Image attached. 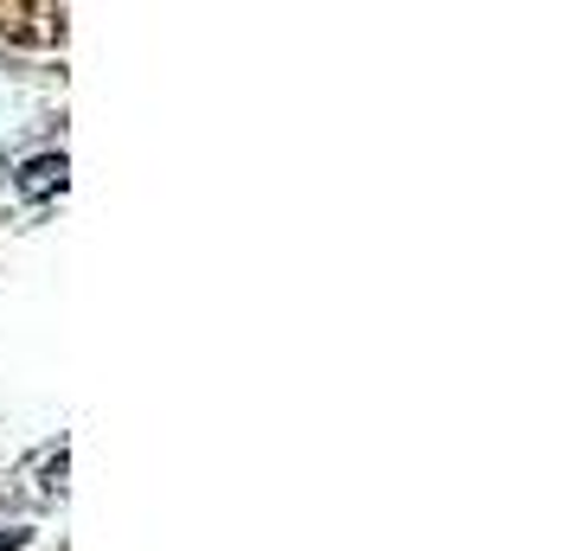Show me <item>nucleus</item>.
Masks as SVG:
<instances>
[{
  "instance_id": "f257e3e1",
  "label": "nucleus",
  "mask_w": 570,
  "mask_h": 551,
  "mask_svg": "<svg viewBox=\"0 0 570 551\" xmlns=\"http://www.w3.org/2000/svg\"><path fill=\"white\" fill-rule=\"evenodd\" d=\"M64 174H71L64 154H39V160H27V174H20V193H27V199H45V193L64 186Z\"/></svg>"
}]
</instances>
